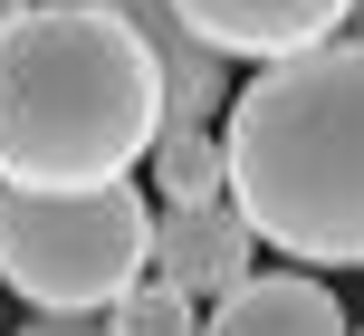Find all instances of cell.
Listing matches in <instances>:
<instances>
[{
	"label": "cell",
	"instance_id": "obj_8",
	"mask_svg": "<svg viewBox=\"0 0 364 336\" xmlns=\"http://www.w3.org/2000/svg\"><path fill=\"white\" fill-rule=\"evenodd\" d=\"M144 164H154V192H164V211L230 202V154H220V125H164Z\"/></svg>",
	"mask_w": 364,
	"mask_h": 336
},
{
	"label": "cell",
	"instance_id": "obj_10",
	"mask_svg": "<svg viewBox=\"0 0 364 336\" xmlns=\"http://www.w3.org/2000/svg\"><path fill=\"white\" fill-rule=\"evenodd\" d=\"M10 336H106V317H29V327H10Z\"/></svg>",
	"mask_w": 364,
	"mask_h": 336
},
{
	"label": "cell",
	"instance_id": "obj_2",
	"mask_svg": "<svg viewBox=\"0 0 364 336\" xmlns=\"http://www.w3.org/2000/svg\"><path fill=\"white\" fill-rule=\"evenodd\" d=\"M230 202L288 269H364V38L269 58L220 115Z\"/></svg>",
	"mask_w": 364,
	"mask_h": 336
},
{
	"label": "cell",
	"instance_id": "obj_6",
	"mask_svg": "<svg viewBox=\"0 0 364 336\" xmlns=\"http://www.w3.org/2000/svg\"><path fill=\"white\" fill-rule=\"evenodd\" d=\"M259 231L240 221V202H192V211H154V279H173L182 298H230L250 279Z\"/></svg>",
	"mask_w": 364,
	"mask_h": 336
},
{
	"label": "cell",
	"instance_id": "obj_5",
	"mask_svg": "<svg viewBox=\"0 0 364 336\" xmlns=\"http://www.w3.org/2000/svg\"><path fill=\"white\" fill-rule=\"evenodd\" d=\"M173 10L192 19V29L230 58V68H240V58H259V68H269V58L326 48V38L355 19V0H173Z\"/></svg>",
	"mask_w": 364,
	"mask_h": 336
},
{
	"label": "cell",
	"instance_id": "obj_1",
	"mask_svg": "<svg viewBox=\"0 0 364 336\" xmlns=\"http://www.w3.org/2000/svg\"><path fill=\"white\" fill-rule=\"evenodd\" d=\"M164 135V77L115 0H29L0 29V183H125Z\"/></svg>",
	"mask_w": 364,
	"mask_h": 336
},
{
	"label": "cell",
	"instance_id": "obj_7",
	"mask_svg": "<svg viewBox=\"0 0 364 336\" xmlns=\"http://www.w3.org/2000/svg\"><path fill=\"white\" fill-rule=\"evenodd\" d=\"M201 336H355L316 269H250L230 298L201 308Z\"/></svg>",
	"mask_w": 364,
	"mask_h": 336
},
{
	"label": "cell",
	"instance_id": "obj_9",
	"mask_svg": "<svg viewBox=\"0 0 364 336\" xmlns=\"http://www.w3.org/2000/svg\"><path fill=\"white\" fill-rule=\"evenodd\" d=\"M106 336H201V298H182L173 279H134L125 298L106 308Z\"/></svg>",
	"mask_w": 364,
	"mask_h": 336
},
{
	"label": "cell",
	"instance_id": "obj_4",
	"mask_svg": "<svg viewBox=\"0 0 364 336\" xmlns=\"http://www.w3.org/2000/svg\"><path fill=\"white\" fill-rule=\"evenodd\" d=\"M115 10H125V29L144 38L154 77H164V125H220V115H230V96H240L230 58H220L211 38L173 10V0H115Z\"/></svg>",
	"mask_w": 364,
	"mask_h": 336
},
{
	"label": "cell",
	"instance_id": "obj_11",
	"mask_svg": "<svg viewBox=\"0 0 364 336\" xmlns=\"http://www.w3.org/2000/svg\"><path fill=\"white\" fill-rule=\"evenodd\" d=\"M19 10H29V0H0V29H10V19H19Z\"/></svg>",
	"mask_w": 364,
	"mask_h": 336
},
{
	"label": "cell",
	"instance_id": "obj_3",
	"mask_svg": "<svg viewBox=\"0 0 364 336\" xmlns=\"http://www.w3.org/2000/svg\"><path fill=\"white\" fill-rule=\"evenodd\" d=\"M154 269V192L87 183V192H10L0 183V279L38 317H106Z\"/></svg>",
	"mask_w": 364,
	"mask_h": 336
},
{
	"label": "cell",
	"instance_id": "obj_13",
	"mask_svg": "<svg viewBox=\"0 0 364 336\" xmlns=\"http://www.w3.org/2000/svg\"><path fill=\"white\" fill-rule=\"evenodd\" d=\"M355 336H364V327H355Z\"/></svg>",
	"mask_w": 364,
	"mask_h": 336
},
{
	"label": "cell",
	"instance_id": "obj_12",
	"mask_svg": "<svg viewBox=\"0 0 364 336\" xmlns=\"http://www.w3.org/2000/svg\"><path fill=\"white\" fill-rule=\"evenodd\" d=\"M346 38H364V0H355V19H346Z\"/></svg>",
	"mask_w": 364,
	"mask_h": 336
}]
</instances>
